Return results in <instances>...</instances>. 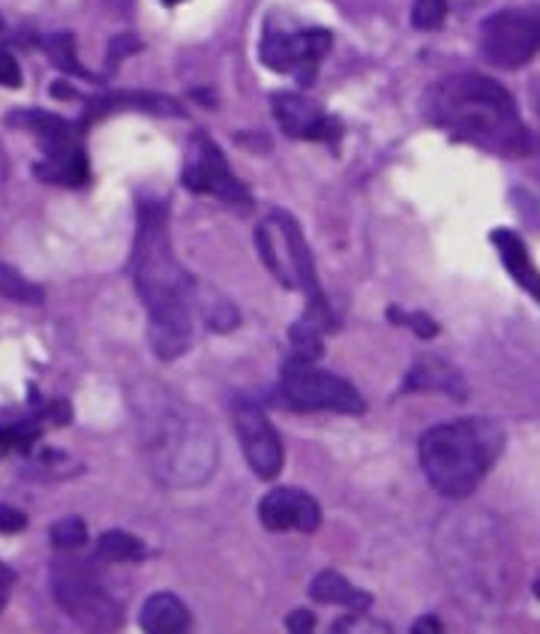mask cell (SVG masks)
<instances>
[{
  "label": "cell",
  "instance_id": "19",
  "mask_svg": "<svg viewBox=\"0 0 540 634\" xmlns=\"http://www.w3.org/2000/svg\"><path fill=\"white\" fill-rule=\"evenodd\" d=\"M309 595L321 604H339L349 611H367L372 604L370 592L358 590L354 583H349L339 571H321L309 583Z\"/></svg>",
  "mask_w": 540,
  "mask_h": 634
},
{
  "label": "cell",
  "instance_id": "8",
  "mask_svg": "<svg viewBox=\"0 0 540 634\" xmlns=\"http://www.w3.org/2000/svg\"><path fill=\"white\" fill-rule=\"evenodd\" d=\"M540 52V15L501 10L480 24V54L498 70H519Z\"/></svg>",
  "mask_w": 540,
  "mask_h": 634
},
{
  "label": "cell",
  "instance_id": "10",
  "mask_svg": "<svg viewBox=\"0 0 540 634\" xmlns=\"http://www.w3.org/2000/svg\"><path fill=\"white\" fill-rule=\"evenodd\" d=\"M333 36L321 28L313 31H276L267 28L262 36V64L274 73H295L300 85H313L318 61L330 52Z\"/></svg>",
  "mask_w": 540,
  "mask_h": 634
},
{
  "label": "cell",
  "instance_id": "9",
  "mask_svg": "<svg viewBox=\"0 0 540 634\" xmlns=\"http://www.w3.org/2000/svg\"><path fill=\"white\" fill-rule=\"evenodd\" d=\"M180 183L192 193L216 196L220 202L234 204V208H250L253 204V196L246 190V183L241 178H234L223 151L204 133H195V139H192L190 160L183 166Z\"/></svg>",
  "mask_w": 540,
  "mask_h": 634
},
{
  "label": "cell",
  "instance_id": "17",
  "mask_svg": "<svg viewBox=\"0 0 540 634\" xmlns=\"http://www.w3.org/2000/svg\"><path fill=\"white\" fill-rule=\"evenodd\" d=\"M138 623L150 634H183L190 632L192 616L174 592H153L148 602L141 604Z\"/></svg>",
  "mask_w": 540,
  "mask_h": 634
},
{
  "label": "cell",
  "instance_id": "13",
  "mask_svg": "<svg viewBox=\"0 0 540 634\" xmlns=\"http://www.w3.org/2000/svg\"><path fill=\"white\" fill-rule=\"evenodd\" d=\"M274 118L279 129L292 139L304 141H337L339 124L325 108L300 94H274Z\"/></svg>",
  "mask_w": 540,
  "mask_h": 634
},
{
  "label": "cell",
  "instance_id": "16",
  "mask_svg": "<svg viewBox=\"0 0 540 634\" xmlns=\"http://www.w3.org/2000/svg\"><path fill=\"white\" fill-rule=\"evenodd\" d=\"M36 178L45 183H57V187H82L91 178V162L87 154L82 151V145H64V148H54L45 151L43 162H36Z\"/></svg>",
  "mask_w": 540,
  "mask_h": 634
},
{
  "label": "cell",
  "instance_id": "29",
  "mask_svg": "<svg viewBox=\"0 0 540 634\" xmlns=\"http://www.w3.org/2000/svg\"><path fill=\"white\" fill-rule=\"evenodd\" d=\"M138 49H141V43H138L136 36H129V33H120V36H115L112 40V45H108V66L112 64H120L127 54H136Z\"/></svg>",
  "mask_w": 540,
  "mask_h": 634
},
{
  "label": "cell",
  "instance_id": "14",
  "mask_svg": "<svg viewBox=\"0 0 540 634\" xmlns=\"http://www.w3.org/2000/svg\"><path fill=\"white\" fill-rule=\"evenodd\" d=\"M403 391L405 394H414V391H438V394H447V398L454 400L468 398V385L463 373L442 356L414 358L412 370H409V377H405Z\"/></svg>",
  "mask_w": 540,
  "mask_h": 634
},
{
  "label": "cell",
  "instance_id": "2",
  "mask_svg": "<svg viewBox=\"0 0 540 634\" xmlns=\"http://www.w3.org/2000/svg\"><path fill=\"white\" fill-rule=\"evenodd\" d=\"M426 115L451 139L498 157H526L531 151V136L522 127L517 103L496 78L459 73L435 82L426 94Z\"/></svg>",
  "mask_w": 540,
  "mask_h": 634
},
{
  "label": "cell",
  "instance_id": "39",
  "mask_svg": "<svg viewBox=\"0 0 540 634\" xmlns=\"http://www.w3.org/2000/svg\"><path fill=\"white\" fill-rule=\"evenodd\" d=\"M0 31H3V19H0Z\"/></svg>",
  "mask_w": 540,
  "mask_h": 634
},
{
  "label": "cell",
  "instance_id": "27",
  "mask_svg": "<svg viewBox=\"0 0 540 634\" xmlns=\"http://www.w3.org/2000/svg\"><path fill=\"white\" fill-rule=\"evenodd\" d=\"M388 316H391L396 325H409V328H412L417 337H424V340H430V337H435V334H438V325H435L433 319L426 316V313H400L396 307H391V313H388Z\"/></svg>",
  "mask_w": 540,
  "mask_h": 634
},
{
  "label": "cell",
  "instance_id": "34",
  "mask_svg": "<svg viewBox=\"0 0 540 634\" xmlns=\"http://www.w3.org/2000/svg\"><path fill=\"white\" fill-rule=\"evenodd\" d=\"M414 634H424V632H442V625L435 616H424V620H417V625L412 628Z\"/></svg>",
  "mask_w": 540,
  "mask_h": 634
},
{
  "label": "cell",
  "instance_id": "33",
  "mask_svg": "<svg viewBox=\"0 0 540 634\" xmlns=\"http://www.w3.org/2000/svg\"><path fill=\"white\" fill-rule=\"evenodd\" d=\"M10 448H22V440H19V427L12 424V427H0V457L3 452H10Z\"/></svg>",
  "mask_w": 540,
  "mask_h": 634
},
{
  "label": "cell",
  "instance_id": "12",
  "mask_svg": "<svg viewBox=\"0 0 540 634\" xmlns=\"http://www.w3.org/2000/svg\"><path fill=\"white\" fill-rule=\"evenodd\" d=\"M258 517L271 532H316L321 527L316 496L300 487H274L258 503Z\"/></svg>",
  "mask_w": 540,
  "mask_h": 634
},
{
  "label": "cell",
  "instance_id": "25",
  "mask_svg": "<svg viewBox=\"0 0 540 634\" xmlns=\"http://www.w3.org/2000/svg\"><path fill=\"white\" fill-rule=\"evenodd\" d=\"M52 541H54V548H61V550L82 548V545L87 541L85 520H78V517L57 520V524L52 527Z\"/></svg>",
  "mask_w": 540,
  "mask_h": 634
},
{
  "label": "cell",
  "instance_id": "26",
  "mask_svg": "<svg viewBox=\"0 0 540 634\" xmlns=\"http://www.w3.org/2000/svg\"><path fill=\"white\" fill-rule=\"evenodd\" d=\"M447 15V0H414L412 24L417 31H435L442 28Z\"/></svg>",
  "mask_w": 540,
  "mask_h": 634
},
{
  "label": "cell",
  "instance_id": "31",
  "mask_svg": "<svg viewBox=\"0 0 540 634\" xmlns=\"http://www.w3.org/2000/svg\"><path fill=\"white\" fill-rule=\"evenodd\" d=\"M316 628V616L309 611H295V613H288V632H313Z\"/></svg>",
  "mask_w": 540,
  "mask_h": 634
},
{
  "label": "cell",
  "instance_id": "21",
  "mask_svg": "<svg viewBox=\"0 0 540 634\" xmlns=\"http://www.w3.org/2000/svg\"><path fill=\"white\" fill-rule=\"evenodd\" d=\"M96 557L103 562H138V559H145V545L129 532L112 529L96 541Z\"/></svg>",
  "mask_w": 540,
  "mask_h": 634
},
{
  "label": "cell",
  "instance_id": "6",
  "mask_svg": "<svg viewBox=\"0 0 540 634\" xmlns=\"http://www.w3.org/2000/svg\"><path fill=\"white\" fill-rule=\"evenodd\" d=\"M52 592L75 623L87 632H117L120 628V604L112 599L85 559L61 553L52 562Z\"/></svg>",
  "mask_w": 540,
  "mask_h": 634
},
{
  "label": "cell",
  "instance_id": "5",
  "mask_svg": "<svg viewBox=\"0 0 540 634\" xmlns=\"http://www.w3.org/2000/svg\"><path fill=\"white\" fill-rule=\"evenodd\" d=\"M255 250L286 289H300L307 295V319L318 323L321 328L330 325V310L321 286H318L313 253L307 247L304 229L288 211H271V214L255 226Z\"/></svg>",
  "mask_w": 540,
  "mask_h": 634
},
{
  "label": "cell",
  "instance_id": "36",
  "mask_svg": "<svg viewBox=\"0 0 540 634\" xmlns=\"http://www.w3.org/2000/svg\"><path fill=\"white\" fill-rule=\"evenodd\" d=\"M534 106H538V115H540V87L534 91Z\"/></svg>",
  "mask_w": 540,
  "mask_h": 634
},
{
  "label": "cell",
  "instance_id": "22",
  "mask_svg": "<svg viewBox=\"0 0 540 634\" xmlns=\"http://www.w3.org/2000/svg\"><path fill=\"white\" fill-rule=\"evenodd\" d=\"M0 295L10 298V302L33 304V307L45 302L43 289L36 283H31L24 274H19L12 265H7V262H0Z\"/></svg>",
  "mask_w": 540,
  "mask_h": 634
},
{
  "label": "cell",
  "instance_id": "4",
  "mask_svg": "<svg viewBox=\"0 0 540 634\" xmlns=\"http://www.w3.org/2000/svg\"><path fill=\"white\" fill-rule=\"evenodd\" d=\"M505 448V431L493 419H459L435 424L421 440V466L447 499L475 494Z\"/></svg>",
  "mask_w": 540,
  "mask_h": 634
},
{
  "label": "cell",
  "instance_id": "24",
  "mask_svg": "<svg viewBox=\"0 0 540 634\" xmlns=\"http://www.w3.org/2000/svg\"><path fill=\"white\" fill-rule=\"evenodd\" d=\"M45 54L52 57V64L66 73V76H82V78H94L87 73L85 66L78 64V57H75V40L73 33H54L45 40Z\"/></svg>",
  "mask_w": 540,
  "mask_h": 634
},
{
  "label": "cell",
  "instance_id": "37",
  "mask_svg": "<svg viewBox=\"0 0 540 634\" xmlns=\"http://www.w3.org/2000/svg\"><path fill=\"white\" fill-rule=\"evenodd\" d=\"M166 7H178V3H183V0H162Z\"/></svg>",
  "mask_w": 540,
  "mask_h": 634
},
{
  "label": "cell",
  "instance_id": "38",
  "mask_svg": "<svg viewBox=\"0 0 540 634\" xmlns=\"http://www.w3.org/2000/svg\"><path fill=\"white\" fill-rule=\"evenodd\" d=\"M534 595H538V599H540V578H538V581H534Z\"/></svg>",
  "mask_w": 540,
  "mask_h": 634
},
{
  "label": "cell",
  "instance_id": "1",
  "mask_svg": "<svg viewBox=\"0 0 540 634\" xmlns=\"http://www.w3.org/2000/svg\"><path fill=\"white\" fill-rule=\"evenodd\" d=\"M133 283L138 298L148 307L153 352L162 361H174L195 340L199 283L174 258L166 204L141 202L138 208Z\"/></svg>",
  "mask_w": 540,
  "mask_h": 634
},
{
  "label": "cell",
  "instance_id": "15",
  "mask_svg": "<svg viewBox=\"0 0 540 634\" xmlns=\"http://www.w3.org/2000/svg\"><path fill=\"white\" fill-rule=\"evenodd\" d=\"M489 241H493V247L498 250V256L505 262V271L517 279L519 289H526L534 302H540V271L538 265L531 262L522 237H519L517 232H510V229H496V232L489 235Z\"/></svg>",
  "mask_w": 540,
  "mask_h": 634
},
{
  "label": "cell",
  "instance_id": "23",
  "mask_svg": "<svg viewBox=\"0 0 540 634\" xmlns=\"http://www.w3.org/2000/svg\"><path fill=\"white\" fill-rule=\"evenodd\" d=\"M288 340H292V356L307 358V361H318L325 356V344H321V325L313 319H300L288 328Z\"/></svg>",
  "mask_w": 540,
  "mask_h": 634
},
{
  "label": "cell",
  "instance_id": "35",
  "mask_svg": "<svg viewBox=\"0 0 540 634\" xmlns=\"http://www.w3.org/2000/svg\"><path fill=\"white\" fill-rule=\"evenodd\" d=\"M52 94H54V97H61V99H73L75 97V91L70 85H66V82H54Z\"/></svg>",
  "mask_w": 540,
  "mask_h": 634
},
{
  "label": "cell",
  "instance_id": "11",
  "mask_svg": "<svg viewBox=\"0 0 540 634\" xmlns=\"http://www.w3.org/2000/svg\"><path fill=\"white\" fill-rule=\"evenodd\" d=\"M232 419L250 469L265 482L283 473L286 452H283V442L276 436V427L265 415V409L255 406L250 400H234Z\"/></svg>",
  "mask_w": 540,
  "mask_h": 634
},
{
  "label": "cell",
  "instance_id": "7",
  "mask_svg": "<svg viewBox=\"0 0 540 634\" xmlns=\"http://www.w3.org/2000/svg\"><path fill=\"white\" fill-rule=\"evenodd\" d=\"M283 382L279 391L292 409L300 412H339V415H360L367 409V400L351 385L349 379L318 370L316 361L288 356L283 361Z\"/></svg>",
  "mask_w": 540,
  "mask_h": 634
},
{
  "label": "cell",
  "instance_id": "18",
  "mask_svg": "<svg viewBox=\"0 0 540 634\" xmlns=\"http://www.w3.org/2000/svg\"><path fill=\"white\" fill-rule=\"evenodd\" d=\"M10 124L12 127L31 129L33 136L40 139V145H43V151H54V148H64V145L78 141V129L70 120L52 115V112H36V108L12 112Z\"/></svg>",
  "mask_w": 540,
  "mask_h": 634
},
{
  "label": "cell",
  "instance_id": "20",
  "mask_svg": "<svg viewBox=\"0 0 540 634\" xmlns=\"http://www.w3.org/2000/svg\"><path fill=\"white\" fill-rule=\"evenodd\" d=\"M117 108H145V112H157V115H180V106L169 97H157V94H117V97L96 99L94 106L87 108V124L96 118H103L108 112Z\"/></svg>",
  "mask_w": 540,
  "mask_h": 634
},
{
  "label": "cell",
  "instance_id": "30",
  "mask_svg": "<svg viewBox=\"0 0 540 634\" xmlns=\"http://www.w3.org/2000/svg\"><path fill=\"white\" fill-rule=\"evenodd\" d=\"M28 527V515L12 506H0V532L12 536V532H22Z\"/></svg>",
  "mask_w": 540,
  "mask_h": 634
},
{
  "label": "cell",
  "instance_id": "28",
  "mask_svg": "<svg viewBox=\"0 0 540 634\" xmlns=\"http://www.w3.org/2000/svg\"><path fill=\"white\" fill-rule=\"evenodd\" d=\"M22 66L7 49H0V85L3 87H22Z\"/></svg>",
  "mask_w": 540,
  "mask_h": 634
},
{
  "label": "cell",
  "instance_id": "32",
  "mask_svg": "<svg viewBox=\"0 0 540 634\" xmlns=\"http://www.w3.org/2000/svg\"><path fill=\"white\" fill-rule=\"evenodd\" d=\"M12 583H15V574L7 562H0V611L7 607V599H10Z\"/></svg>",
  "mask_w": 540,
  "mask_h": 634
},
{
  "label": "cell",
  "instance_id": "3",
  "mask_svg": "<svg viewBox=\"0 0 540 634\" xmlns=\"http://www.w3.org/2000/svg\"><path fill=\"white\" fill-rule=\"evenodd\" d=\"M141 440L159 484L195 487L216 469V436L199 409L171 391L150 388L141 398Z\"/></svg>",
  "mask_w": 540,
  "mask_h": 634
}]
</instances>
